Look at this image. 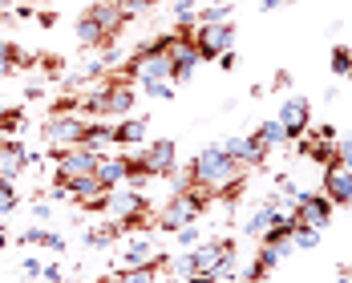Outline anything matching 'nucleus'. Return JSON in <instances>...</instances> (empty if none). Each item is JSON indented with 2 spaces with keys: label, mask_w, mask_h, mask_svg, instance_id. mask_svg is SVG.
<instances>
[{
  "label": "nucleus",
  "mask_w": 352,
  "mask_h": 283,
  "mask_svg": "<svg viewBox=\"0 0 352 283\" xmlns=\"http://www.w3.org/2000/svg\"><path fill=\"white\" fill-rule=\"evenodd\" d=\"M190 186H203L207 194H227L235 182H243V166L214 142V146H203L195 158H190Z\"/></svg>",
  "instance_id": "1"
},
{
  "label": "nucleus",
  "mask_w": 352,
  "mask_h": 283,
  "mask_svg": "<svg viewBox=\"0 0 352 283\" xmlns=\"http://www.w3.org/2000/svg\"><path fill=\"white\" fill-rule=\"evenodd\" d=\"M195 49L203 61H219L227 49H235V25L219 21V25H195Z\"/></svg>",
  "instance_id": "2"
},
{
  "label": "nucleus",
  "mask_w": 352,
  "mask_h": 283,
  "mask_svg": "<svg viewBox=\"0 0 352 283\" xmlns=\"http://www.w3.org/2000/svg\"><path fill=\"white\" fill-rule=\"evenodd\" d=\"M81 134H85V117H77V113H49L41 126V138L49 146H61V150L81 146Z\"/></svg>",
  "instance_id": "3"
},
{
  "label": "nucleus",
  "mask_w": 352,
  "mask_h": 283,
  "mask_svg": "<svg viewBox=\"0 0 352 283\" xmlns=\"http://www.w3.org/2000/svg\"><path fill=\"white\" fill-rule=\"evenodd\" d=\"M332 214H336V207L324 199V190L300 194V203L292 207V218H296V227H316V231H324V227L332 223Z\"/></svg>",
  "instance_id": "4"
},
{
  "label": "nucleus",
  "mask_w": 352,
  "mask_h": 283,
  "mask_svg": "<svg viewBox=\"0 0 352 283\" xmlns=\"http://www.w3.org/2000/svg\"><path fill=\"white\" fill-rule=\"evenodd\" d=\"M276 122L287 130V138H292V142L304 138V134L312 130V102H308V98H300V93H296V98H283Z\"/></svg>",
  "instance_id": "5"
},
{
  "label": "nucleus",
  "mask_w": 352,
  "mask_h": 283,
  "mask_svg": "<svg viewBox=\"0 0 352 283\" xmlns=\"http://www.w3.org/2000/svg\"><path fill=\"white\" fill-rule=\"evenodd\" d=\"M138 154H142V162H146V170H150V178H166L178 170V146L170 138L146 142Z\"/></svg>",
  "instance_id": "6"
},
{
  "label": "nucleus",
  "mask_w": 352,
  "mask_h": 283,
  "mask_svg": "<svg viewBox=\"0 0 352 283\" xmlns=\"http://www.w3.org/2000/svg\"><path fill=\"white\" fill-rule=\"evenodd\" d=\"M25 166H36V154L21 138H0V178L16 182V174H25Z\"/></svg>",
  "instance_id": "7"
},
{
  "label": "nucleus",
  "mask_w": 352,
  "mask_h": 283,
  "mask_svg": "<svg viewBox=\"0 0 352 283\" xmlns=\"http://www.w3.org/2000/svg\"><path fill=\"white\" fill-rule=\"evenodd\" d=\"M324 199L332 203V207H352V170L344 162H332V166H324Z\"/></svg>",
  "instance_id": "8"
},
{
  "label": "nucleus",
  "mask_w": 352,
  "mask_h": 283,
  "mask_svg": "<svg viewBox=\"0 0 352 283\" xmlns=\"http://www.w3.org/2000/svg\"><path fill=\"white\" fill-rule=\"evenodd\" d=\"M106 98H109V117H130V109H134V102H138V85L134 81H126L122 73H113L106 81Z\"/></svg>",
  "instance_id": "9"
},
{
  "label": "nucleus",
  "mask_w": 352,
  "mask_h": 283,
  "mask_svg": "<svg viewBox=\"0 0 352 283\" xmlns=\"http://www.w3.org/2000/svg\"><path fill=\"white\" fill-rule=\"evenodd\" d=\"M146 130H150V122H146V117H122V122L113 126V146H118L122 154L142 150V146H146Z\"/></svg>",
  "instance_id": "10"
},
{
  "label": "nucleus",
  "mask_w": 352,
  "mask_h": 283,
  "mask_svg": "<svg viewBox=\"0 0 352 283\" xmlns=\"http://www.w3.org/2000/svg\"><path fill=\"white\" fill-rule=\"evenodd\" d=\"M283 214H287V211H283V203H276V199H267V203H263V207H255V214H251V218L243 223V235H247V239L263 235L267 227H276V223H280Z\"/></svg>",
  "instance_id": "11"
},
{
  "label": "nucleus",
  "mask_w": 352,
  "mask_h": 283,
  "mask_svg": "<svg viewBox=\"0 0 352 283\" xmlns=\"http://www.w3.org/2000/svg\"><path fill=\"white\" fill-rule=\"evenodd\" d=\"M98 182L106 186V190H118V186H126V154H102V162H98Z\"/></svg>",
  "instance_id": "12"
},
{
  "label": "nucleus",
  "mask_w": 352,
  "mask_h": 283,
  "mask_svg": "<svg viewBox=\"0 0 352 283\" xmlns=\"http://www.w3.org/2000/svg\"><path fill=\"white\" fill-rule=\"evenodd\" d=\"M162 251L154 247V239H146V235H134L130 243H126V251H122V263L126 267H146V263H154Z\"/></svg>",
  "instance_id": "13"
},
{
  "label": "nucleus",
  "mask_w": 352,
  "mask_h": 283,
  "mask_svg": "<svg viewBox=\"0 0 352 283\" xmlns=\"http://www.w3.org/2000/svg\"><path fill=\"white\" fill-rule=\"evenodd\" d=\"M77 41H81V45H85V49H106L109 41H113V36H109L106 29H102V25H98V21H94V12H89V8H85V12H81V16H77Z\"/></svg>",
  "instance_id": "14"
},
{
  "label": "nucleus",
  "mask_w": 352,
  "mask_h": 283,
  "mask_svg": "<svg viewBox=\"0 0 352 283\" xmlns=\"http://www.w3.org/2000/svg\"><path fill=\"white\" fill-rule=\"evenodd\" d=\"M113 146V126L109 122H85V134H81V150H94V154H109Z\"/></svg>",
  "instance_id": "15"
},
{
  "label": "nucleus",
  "mask_w": 352,
  "mask_h": 283,
  "mask_svg": "<svg viewBox=\"0 0 352 283\" xmlns=\"http://www.w3.org/2000/svg\"><path fill=\"white\" fill-rule=\"evenodd\" d=\"M89 12H94V21H98L109 36H118L122 29H126V16H122L118 4H106V0H102V4H89Z\"/></svg>",
  "instance_id": "16"
},
{
  "label": "nucleus",
  "mask_w": 352,
  "mask_h": 283,
  "mask_svg": "<svg viewBox=\"0 0 352 283\" xmlns=\"http://www.w3.org/2000/svg\"><path fill=\"white\" fill-rule=\"evenodd\" d=\"M166 263H170V259H166V255H158V259H154V263H146V267H126V271L118 275V283H158V271H162Z\"/></svg>",
  "instance_id": "17"
},
{
  "label": "nucleus",
  "mask_w": 352,
  "mask_h": 283,
  "mask_svg": "<svg viewBox=\"0 0 352 283\" xmlns=\"http://www.w3.org/2000/svg\"><path fill=\"white\" fill-rule=\"evenodd\" d=\"M25 126H29V113L25 109H16V106L0 109V138H16Z\"/></svg>",
  "instance_id": "18"
},
{
  "label": "nucleus",
  "mask_w": 352,
  "mask_h": 283,
  "mask_svg": "<svg viewBox=\"0 0 352 283\" xmlns=\"http://www.w3.org/2000/svg\"><path fill=\"white\" fill-rule=\"evenodd\" d=\"M255 130H259V138L267 142L272 150H280V146H292V138H287V130H283V126L276 122V117H272V122H259Z\"/></svg>",
  "instance_id": "19"
},
{
  "label": "nucleus",
  "mask_w": 352,
  "mask_h": 283,
  "mask_svg": "<svg viewBox=\"0 0 352 283\" xmlns=\"http://www.w3.org/2000/svg\"><path fill=\"white\" fill-rule=\"evenodd\" d=\"M21 243H33V247H53V251L65 247V239H61V235H53V231H41V227H29Z\"/></svg>",
  "instance_id": "20"
},
{
  "label": "nucleus",
  "mask_w": 352,
  "mask_h": 283,
  "mask_svg": "<svg viewBox=\"0 0 352 283\" xmlns=\"http://www.w3.org/2000/svg\"><path fill=\"white\" fill-rule=\"evenodd\" d=\"M195 25H199L195 0H175V29H195Z\"/></svg>",
  "instance_id": "21"
},
{
  "label": "nucleus",
  "mask_w": 352,
  "mask_h": 283,
  "mask_svg": "<svg viewBox=\"0 0 352 283\" xmlns=\"http://www.w3.org/2000/svg\"><path fill=\"white\" fill-rule=\"evenodd\" d=\"M320 235H324V231H316V227H296V231H292V243H296V251H316Z\"/></svg>",
  "instance_id": "22"
},
{
  "label": "nucleus",
  "mask_w": 352,
  "mask_h": 283,
  "mask_svg": "<svg viewBox=\"0 0 352 283\" xmlns=\"http://www.w3.org/2000/svg\"><path fill=\"white\" fill-rule=\"evenodd\" d=\"M113 231L118 227H94V231H85V247L89 251H106L113 243Z\"/></svg>",
  "instance_id": "23"
},
{
  "label": "nucleus",
  "mask_w": 352,
  "mask_h": 283,
  "mask_svg": "<svg viewBox=\"0 0 352 283\" xmlns=\"http://www.w3.org/2000/svg\"><path fill=\"white\" fill-rule=\"evenodd\" d=\"M328 65H332V73H336V77H349V73H352V49H349V45H336Z\"/></svg>",
  "instance_id": "24"
},
{
  "label": "nucleus",
  "mask_w": 352,
  "mask_h": 283,
  "mask_svg": "<svg viewBox=\"0 0 352 283\" xmlns=\"http://www.w3.org/2000/svg\"><path fill=\"white\" fill-rule=\"evenodd\" d=\"M16 203H21V194H16V182H8V178H0V214L16 211Z\"/></svg>",
  "instance_id": "25"
},
{
  "label": "nucleus",
  "mask_w": 352,
  "mask_h": 283,
  "mask_svg": "<svg viewBox=\"0 0 352 283\" xmlns=\"http://www.w3.org/2000/svg\"><path fill=\"white\" fill-rule=\"evenodd\" d=\"M247 142H251V166H263V162H267V154H272V146L259 138V130H251Z\"/></svg>",
  "instance_id": "26"
},
{
  "label": "nucleus",
  "mask_w": 352,
  "mask_h": 283,
  "mask_svg": "<svg viewBox=\"0 0 352 283\" xmlns=\"http://www.w3.org/2000/svg\"><path fill=\"white\" fill-rule=\"evenodd\" d=\"M175 235H178V247H182V251H190V247H199V243H203V231H199L195 223H186V227L175 231Z\"/></svg>",
  "instance_id": "27"
},
{
  "label": "nucleus",
  "mask_w": 352,
  "mask_h": 283,
  "mask_svg": "<svg viewBox=\"0 0 352 283\" xmlns=\"http://www.w3.org/2000/svg\"><path fill=\"white\" fill-rule=\"evenodd\" d=\"M118 8H122V16H126V25H130L134 16H142V12H146V8H154V4H150V0H122Z\"/></svg>",
  "instance_id": "28"
},
{
  "label": "nucleus",
  "mask_w": 352,
  "mask_h": 283,
  "mask_svg": "<svg viewBox=\"0 0 352 283\" xmlns=\"http://www.w3.org/2000/svg\"><path fill=\"white\" fill-rule=\"evenodd\" d=\"M336 158H340V162L352 170V134H344V138L336 142Z\"/></svg>",
  "instance_id": "29"
},
{
  "label": "nucleus",
  "mask_w": 352,
  "mask_h": 283,
  "mask_svg": "<svg viewBox=\"0 0 352 283\" xmlns=\"http://www.w3.org/2000/svg\"><path fill=\"white\" fill-rule=\"evenodd\" d=\"M308 134H312L316 142H336V126H332V122H324V126H312Z\"/></svg>",
  "instance_id": "30"
},
{
  "label": "nucleus",
  "mask_w": 352,
  "mask_h": 283,
  "mask_svg": "<svg viewBox=\"0 0 352 283\" xmlns=\"http://www.w3.org/2000/svg\"><path fill=\"white\" fill-rule=\"evenodd\" d=\"M57 21H61V16H57L53 8H41V12H36V25H41V29H57Z\"/></svg>",
  "instance_id": "31"
},
{
  "label": "nucleus",
  "mask_w": 352,
  "mask_h": 283,
  "mask_svg": "<svg viewBox=\"0 0 352 283\" xmlns=\"http://www.w3.org/2000/svg\"><path fill=\"white\" fill-rule=\"evenodd\" d=\"M272 89H280V93H287V89H292V73H287V69H280V73H276V81H272Z\"/></svg>",
  "instance_id": "32"
},
{
  "label": "nucleus",
  "mask_w": 352,
  "mask_h": 283,
  "mask_svg": "<svg viewBox=\"0 0 352 283\" xmlns=\"http://www.w3.org/2000/svg\"><path fill=\"white\" fill-rule=\"evenodd\" d=\"M235 65H239V57H235V49H227V53H223V57H219V69H235Z\"/></svg>",
  "instance_id": "33"
},
{
  "label": "nucleus",
  "mask_w": 352,
  "mask_h": 283,
  "mask_svg": "<svg viewBox=\"0 0 352 283\" xmlns=\"http://www.w3.org/2000/svg\"><path fill=\"white\" fill-rule=\"evenodd\" d=\"M41 271H45V267H41V263H36V259H29V263H25V275H29V280H36V275H41Z\"/></svg>",
  "instance_id": "34"
},
{
  "label": "nucleus",
  "mask_w": 352,
  "mask_h": 283,
  "mask_svg": "<svg viewBox=\"0 0 352 283\" xmlns=\"http://www.w3.org/2000/svg\"><path fill=\"white\" fill-rule=\"evenodd\" d=\"M33 214H36V218H49V214H53V207H49V203H36Z\"/></svg>",
  "instance_id": "35"
},
{
  "label": "nucleus",
  "mask_w": 352,
  "mask_h": 283,
  "mask_svg": "<svg viewBox=\"0 0 352 283\" xmlns=\"http://www.w3.org/2000/svg\"><path fill=\"white\" fill-rule=\"evenodd\" d=\"M280 4H292V0H259V8H263V12H272V8H280Z\"/></svg>",
  "instance_id": "36"
},
{
  "label": "nucleus",
  "mask_w": 352,
  "mask_h": 283,
  "mask_svg": "<svg viewBox=\"0 0 352 283\" xmlns=\"http://www.w3.org/2000/svg\"><path fill=\"white\" fill-rule=\"evenodd\" d=\"M340 280H344V283H352V267H340Z\"/></svg>",
  "instance_id": "37"
},
{
  "label": "nucleus",
  "mask_w": 352,
  "mask_h": 283,
  "mask_svg": "<svg viewBox=\"0 0 352 283\" xmlns=\"http://www.w3.org/2000/svg\"><path fill=\"white\" fill-rule=\"evenodd\" d=\"M166 283H186V280H175V275H170V280H166Z\"/></svg>",
  "instance_id": "38"
},
{
  "label": "nucleus",
  "mask_w": 352,
  "mask_h": 283,
  "mask_svg": "<svg viewBox=\"0 0 352 283\" xmlns=\"http://www.w3.org/2000/svg\"><path fill=\"white\" fill-rule=\"evenodd\" d=\"M106 4H122V0H106Z\"/></svg>",
  "instance_id": "39"
},
{
  "label": "nucleus",
  "mask_w": 352,
  "mask_h": 283,
  "mask_svg": "<svg viewBox=\"0 0 352 283\" xmlns=\"http://www.w3.org/2000/svg\"><path fill=\"white\" fill-rule=\"evenodd\" d=\"M214 4H223V0H214Z\"/></svg>",
  "instance_id": "40"
},
{
  "label": "nucleus",
  "mask_w": 352,
  "mask_h": 283,
  "mask_svg": "<svg viewBox=\"0 0 352 283\" xmlns=\"http://www.w3.org/2000/svg\"><path fill=\"white\" fill-rule=\"evenodd\" d=\"M150 4H158V0H150Z\"/></svg>",
  "instance_id": "41"
},
{
  "label": "nucleus",
  "mask_w": 352,
  "mask_h": 283,
  "mask_svg": "<svg viewBox=\"0 0 352 283\" xmlns=\"http://www.w3.org/2000/svg\"><path fill=\"white\" fill-rule=\"evenodd\" d=\"M349 81H352V73H349Z\"/></svg>",
  "instance_id": "42"
}]
</instances>
